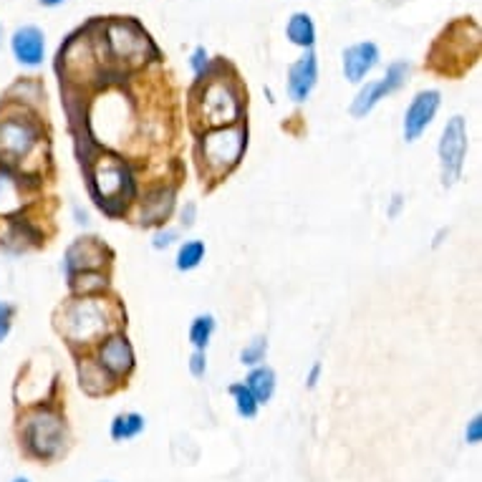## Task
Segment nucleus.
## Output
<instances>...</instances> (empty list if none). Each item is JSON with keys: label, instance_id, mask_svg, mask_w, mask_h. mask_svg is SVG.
Segmentation results:
<instances>
[{"label": "nucleus", "instance_id": "obj_1", "mask_svg": "<svg viewBox=\"0 0 482 482\" xmlns=\"http://www.w3.org/2000/svg\"><path fill=\"white\" fill-rule=\"evenodd\" d=\"M21 445L28 458L38 462H53L69 447V427L59 412L53 409H36L25 417L21 427Z\"/></svg>", "mask_w": 482, "mask_h": 482}, {"label": "nucleus", "instance_id": "obj_2", "mask_svg": "<svg viewBox=\"0 0 482 482\" xmlns=\"http://www.w3.org/2000/svg\"><path fill=\"white\" fill-rule=\"evenodd\" d=\"M87 177L91 198L97 199L101 210L112 212V202H124L126 208V199L134 195V180L126 170V164L112 157L97 162V167H87Z\"/></svg>", "mask_w": 482, "mask_h": 482}, {"label": "nucleus", "instance_id": "obj_3", "mask_svg": "<svg viewBox=\"0 0 482 482\" xmlns=\"http://www.w3.org/2000/svg\"><path fill=\"white\" fill-rule=\"evenodd\" d=\"M437 154H440V167H442V185L452 187L459 180L465 157H468V126L462 116H452L445 124Z\"/></svg>", "mask_w": 482, "mask_h": 482}, {"label": "nucleus", "instance_id": "obj_4", "mask_svg": "<svg viewBox=\"0 0 482 482\" xmlns=\"http://www.w3.org/2000/svg\"><path fill=\"white\" fill-rule=\"evenodd\" d=\"M38 139H41L38 126L31 119H23V116L3 119L0 122V162H5V167L21 162L31 154Z\"/></svg>", "mask_w": 482, "mask_h": 482}, {"label": "nucleus", "instance_id": "obj_5", "mask_svg": "<svg viewBox=\"0 0 482 482\" xmlns=\"http://www.w3.org/2000/svg\"><path fill=\"white\" fill-rule=\"evenodd\" d=\"M409 74H412V66L407 61H394L389 69H386V74L379 81H366V87H361V91L357 94V99L351 104V114L361 119V116H366V114L379 104L382 99H386L389 94H394L399 88L407 84Z\"/></svg>", "mask_w": 482, "mask_h": 482}, {"label": "nucleus", "instance_id": "obj_6", "mask_svg": "<svg viewBox=\"0 0 482 482\" xmlns=\"http://www.w3.org/2000/svg\"><path fill=\"white\" fill-rule=\"evenodd\" d=\"M246 144L247 139L243 129H220L205 136V160L210 167H218V172H227L237 164Z\"/></svg>", "mask_w": 482, "mask_h": 482}, {"label": "nucleus", "instance_id": "obj_7", "mask_svg": "<svg viewBox=\"0 0 482 482\" xmlns=\"http://www.w3.org/2000/svg\"><path fill=\"white\" fill-rule=\"evenodd\" d=\"M440 104H442V97H440L437 88H424L412 99V104L407 107V114H404V139L407 142H417L427 132V126L432 124L434 114L440 109Z\"/></svg>", "mask_w": 482, "mask_h": 482}, {"label": "nucleus", "instance_id": "obj_8", "mask_svg": "<svg viewBox=\"0 0 482 482\" xmlns=\"http://www.w3.org/2000/svg\"><path fill=\"white\" fill-rule=\"evenodd\" d=\"M104 253L107 246H101L97 237H79L69 246L63 255V271L71 278L76 271H94L104 265Z\"/></svg>", "mask_w": 482, "mask_h": 482}, {"label": "nucleus", "instance_id": "obj_9", "mask_svg": "<svg viewBox=\"0 0 482 482\" xmlns=\"http://www.w3.org/2000/svg\"><path fill=\"white\" fill-rule=\"evenodd\" d=\"M11 51L15 61L28 69H36L43 63V53H46V36L38 25H23L18 28L11 38Z\"/></svg>", "mask_w": 482, "mask_h": 482}, {"label": "nucleus", "instance_id": "obj_10", "mask_svg": "<svg viewBox=\"0 0 482 482\" xmlns=\"http://www.w3.org/2000/svg\"><path fill=\"white\" fill-rule=\"evenodd\" d=\"M316 81H319V61H316L313 49H309L303 59L291 63V69H288V97L296 104H303L311 97V91L316 88Z\"/></svg>", "mask_w": 482, "mask_h": 482}, {"label": "nucleus", "instance_id": "obj_11", "mask_svg": "<svg viewBox=\"0 0 482 482\" xmlns=\"http://www.w3.org/2000/svg\"><path fill=\"white\" fill-rule=\"evenodd\" d=\"M376 63H379V49L371 41L354 43L344 51V76L351 84H361L366 74L376 69Z\"/></svg>", "mask_w": 482, "mask_h": 482}, {"label": "nucleus", "instance_id": "obj_12", "mask_svg": "<svg viewBox=\"0 0 482 482\" xmlns=\"http://www.w3.org/2000/svg\"><path fill=\"white\" fill-rule=\"evenodd\" d=\"M99 364L101 369L112 376H126L134 369V351H132V344L126 341V336H112L104 341L99 351Z\"/></svg>", "mask_w": 482, "mask_h": 482}, {"label": "nucleus", "instance_id": "obj_13", "mask_svg": "<svg viewBox=\"0 0 482 482\" xmlns=\"http://www.w3.org/2000/svg\"><path fill=\"white\" fill-rule=\"evenodd\" d=\"M202 99H205V114H208V124L236 122L240 107H237L236 94H233L230 88L223 87V84H212V87L205 88Z\"/></svg>", "mask_w": 482, "mask_h": 482}, {"label": "nucleus", "instance_id": "obj_14", "mask_svg": "<svg viewBox=\"0 0 482 482\" xmlns=\"http://www.w3.org/2000/svg\"><path fill=\"white\" fill-rule=\"evenodd\" d=\"M285 36L293 46H301V49H313L316 43V25L311 21L309 13H293L288 18V25H285Z\"/></svg>", "mask_w": 482, "mask_h": 482}, {"label": "nucleus", "instance_id": "obj_15", "mask_svg": "<svg viewBox=\"0 0 482 482\" xmlns=\"http://www.w3.org/2000/svg\"><path fill=\"white\" fill-rule=\"evenodd\" d=\"M174 205V190H160L154 195H149L144 199V208H142V225L149 227V225L162 223L170 212H172Z\"/></svg>", "mask_w": 482, "mask_h": 482}, {"label": "nucleus", "instance_id": "obj_16", "mask_svg": "<svg viewBox=\"0 0 482 482\" xmlns=\"http://www.w3.org/2000/svg\"><path fill=\"white\" fill-rule=\"evenodd\" d=\"M246 386L250 389V394L255 396L258 404H268L273 392H275V371L271 366H258L247 374Z\"/></svg>", "mask_w": 482, "mask_h": 482}, {"label": "nucleus", "instance_id": "obj_17", "mask_svg": "<svg viewBox=\"0 0 482 482\" xmlns=\"http://www.w3.org/2000/svg\"><path fill=\"white\" fill-rule=\"evenodd\" d=\"M144 417L136 414V412H126V414H116L112 422V440L124 442V440H132L136 434L144 432Z\"/></svg>", "mask_w": 482, "mask_h": 482}, {"label": "nucleus", "instance_id": "obj_18", "mask_svg": "<svg viewBox=\"0 0 482 482\" xmlns=\"http://www.w3.org/2000/svg\"><path fill=\"white\" fill-rule=\"evenodd\" d=\"M212 331H215V319H212L210 313L198 316V319L192 321V326H190V344L195 347V351H205V348H208Z\"/></svg>", "mask_w": 482, "mask_h": 482}, {"label": "nucleus", "instance_id": "obj_19", "mask_svg": "<svg viewBox=\"0 0 482 482\" xmlns=\"http://www.w3.org/2000/svg\"><path fill=\"white\" fill-rule=\"evenodd\" d=\"M205 258V243L202 240H190L177 250V271H195Z\"/></svg>", "mask_w": 482, "mask_h": 482}, {"label": "nucleus", "instance_id": "obj_20", "mask_svg": "<svg viewBox=\"0 0 482 482\" xmlns=\"http://www.w3.org/2000/svg\"><path fill=\"white\" fill-rule=\"evenodd\" d=\"M230 396L236 399V409L240 417H246V420H253L255 414H258V402H255V396L250 394V389H247L246 384H233L230 386Z\"/></svg>", "mask_w": 482, "mask_h": 482}, {"label": "nucleus", "instance_id": "obj_21", "mask_svg": "<svg viewBox=\"0 0 482 482\" xmlns=\"http://www.w3.org/2000/svg\"><path fill=\"white\" fill-rule=\"evenodd\" d=\"M265 354H268V338H265V336H258V338H253V341L240 351V364L258 366L260 361L265 359Z\"/></svg>", "mask_w": 482, "mask_h": 482}, {"label": "nucleus", "instance_id": "obj_22", "mask_svg": "<svg viewBox=\"0 0 482 482\" xmlns=\"http://www.w3.org/2000/svg\"><path fill=\"white\" fill-rule=\"evenodd\" d=\"M190 66H192V71L198 79L208 74V69H210V53L205 51V46H198L195 53H192V59H190Z\"/></svg>", "mask_w": 482, "mask_h": 482}, {"label": "nucleus", "instance_id": "obj_23", "mask_svg": "<svg viewBox=\"0 0 482 482\" xmlns=\"http://www.w3.org/2000/svg\"><path fill=\"white\" fill-rule=\"evenodd\" d=\"M13 316H15V306L5 303V301H0V344L8 338V334H11Z\"/></svg>", "mask_w": 482, "mask_h": 482}, {"label": "nucleus", "instance_id": "obj_24", "mask_svg": "<svg viewBox=\"0 0 482 482\" xmlns=\"http://www.w3.org/2000/svg\"><path fill=\"white\" fill-rule=\"evenodd\" d=\"M205 371H208V357H205V351H195L190 357V374L199 379V376H205Z\"/></svg>", "mask_w": 482, "mask_h": 482}, {"label": "nucleus", "instance_id": "obj_25", "mask_svg": "<svg viewBox=\"0 0 482 482\" xmlns=\"http://www.w3.org/2000/svg\"><path fill=\"white\" fill-rule=\"evenodd\" d=\"M177 240V230H162V233H157L154 236V240H152V246L157 247V250H164V247H170Z\"/></svg>", "mask_w": 482, "mask_h": 482}, {"label": "nucleus", "instance_id": "obj_26", "mask_svg": "<svg viewBox=\"0 0 482 482\" xmlns=\"http://www.w3.org/2000/svg\"><path fill=\"white\" fill-rule=\"evenodd\" d=\"M465 437H468V442H470V445H480V437H482V420L480 417H475V420L468 424V432H465Z\"/></svg>", "mask_w": 482, "mask_h": 482}, {"label": "nucleus", "instance_id": "obj_27", "mask_svg": "<svg viewBox=\"0 0 482 482\" xmlns=\"http://www.w3.org/2000/svg\"><path fill=\"white\" fill-rule=\"evenodd\" d=\"M195 210H198L195 202H187L185 210H182V225H185V227H192V225H195Z\"/></svg>", "mask_w": 482, "mask_h": 482}, {"label": "nucleus", "instance_id": "obj_28", "mask_svg": "<svg viewBox=\"0 0 482 482\" xmlns=\"http://www.w3.org/2000/svg\"><path fill=\"white\" fill-rule=\"evenodd\" d=\"M319 376H321V364L316 361L313 369L309 371V386H316V384H319Z\"/></svg>", "mask_w": 482, "mask_h": 482}, {"label": "nucleus", "instance_id": "obj_29", "mask_svg": "<svg viewBox=\"0 0 482 482\" xmlns=\"http://www.w3.org/2000/svg\"><path fill=\"white\" fill-rule=\"evenodd\" d=\"M41 5H46V8H56V5H61L63 0H38Z\"/></svg>", "mask_w": 482, "mask_h": 482}, {"label": "nucleus", "instance_id": "obj_30", "mask_svg": "<svg viewBox=\"0 0 482 482\" xmlns=\"http://www.w3.org/2000/svg\"><path fill=\"white\" fill-rule=\"evenodd\" d=\"M399 205H402V198L396 195L394 202H392V210H389V215H396V210H399Z\"/></svg>", "mask_w": 482, "mask_h": 482}, {"label": "nucleus", "instance_id": "obj_31", "mask_svg": "<svg viewBox=\"0 0 482 482\" xmlns=\"http://www.w3.org/2000/svg\"><path fill=\"white\" fill-rule=\"evenodd\" d=\"M13 482H31V480H25V477H15V480Z\"/></svg>", "mask_w": 482, "mask_h": 482}, {"label": "nucleus", "instance_id": "obj_32", "mask_svg": "<svg viewBox=\"0 0 482 482\" xmlns=\"http://www.w3.org/2000/svg\"><path fill=\"white\" fill-rule=\"evenodd\" d=\"M0 36H3V28H0Z\"/></svg>", "mask_w": 482, "mask_h": 482}]
</instances>
